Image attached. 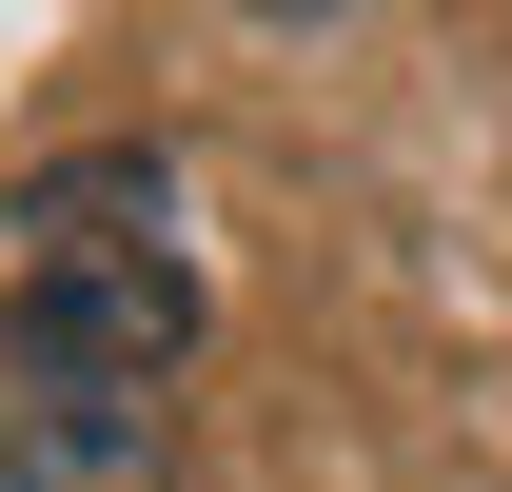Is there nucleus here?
Wrapping results in <instances>:
<instances>
[{"instance_id": "nucleus-1", "label": "nucleus", "mask_w": 512, "mask_h": 492, "mask_svg": "<svg viewBox=\"0 0 512 492\" xmlns=\"http://www.w3.org/2000/svg\"><path fill=\"white\" fill-rule=\"evenodd\" d=\"M0 355H60V374H138V394H178L197 355V256H178V158H40L20 217H0Z\"/></svg>"}, {"instance_id": "nucleus-2", "label": "nucleus", "mask_w": 512, "mask_h": 492, "mask_svg": "<svg viewBox=\"0 0 512 492\" xmlns=\"http://www.w3.org/2000/svg\"><path fill=\"white\" fill-rule=\"evenodd\" d=\"M0 492H178V394L0 355Z\"/></svg>"}]
</instances>
